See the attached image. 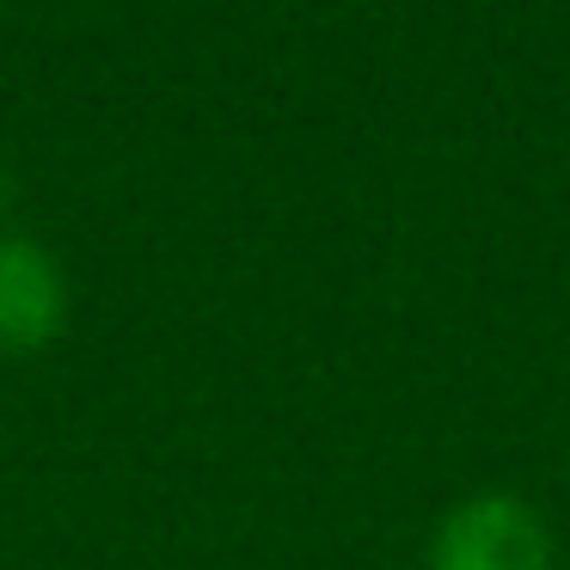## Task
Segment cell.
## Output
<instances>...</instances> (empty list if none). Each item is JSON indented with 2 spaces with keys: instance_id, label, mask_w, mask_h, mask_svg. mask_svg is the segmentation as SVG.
I'll use <instances>...</instances> for the list:
<instances>
[{
  "instance_id": "obj_2",
  "label": "cell",
  "mask_w": 570,
  "mask_h": 570,
  "mask_svg": "<svg viewBox=\"0 0 570 570\" xmlns=\"http://www.w3.org/2000/svg\"><path fill=\"white\" fill-rule=\"evenodd\" d=\"M68 325V276L50 246L0 234V356H38Z\"/></svg>"
},
{
  "instance_id": "obj_1",
  "label": "cell",
  "mask_w": 570,
  "mask_h": 570,
  "mask_svg": "<svg viewBox=\"0 0 570 570\" xmlns=\"http://www.w3.org/2000/svg\"><path fill=\"white\" fill-rule=\"evenodd\" d=\"M430 570H552V533L515 491L460 497L430 533Z\"/></svg>"
}]
</instances>
